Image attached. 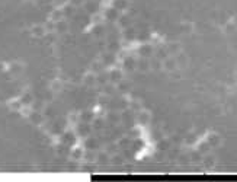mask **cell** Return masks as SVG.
I'll use <instances>...</instances> for the list:
<instances>
[{
	"mask_svg": "<svg viewBox=\"0 0 237 182\" xmlns=\"http://www.w3.org/2000/svg\"><path fill=\"white\" fill-rule=\"evenodd\" d=\"M165 66H166V67H167V68H169V70H172V68L175 67V63H173V60H167V63H166Z\"/></svg>",
	"mask_w": 237,
	"mask_h": 182,
	"instance_id": "cell-1",
	"label": "cell"
}]
</instances>
